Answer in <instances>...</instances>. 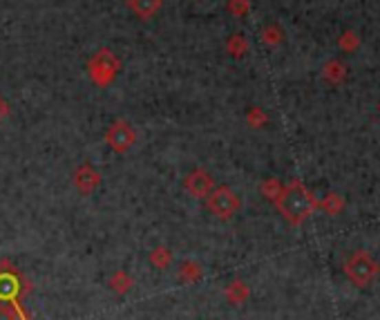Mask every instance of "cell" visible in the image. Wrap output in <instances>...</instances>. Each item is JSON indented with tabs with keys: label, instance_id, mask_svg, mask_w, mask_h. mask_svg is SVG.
<instances>
[{
	"label": "cell",
	"instance_id": "6da1fadb",
	"mask_svg": "<svg viewBox=\"0 0 380 320\" xmlns=\"http://www.w3.org/2000/svg\"><path fill=\"white\" fill-rule=\"evenodd\" d=\"M275 204L279 213L284 215V220L293 226H300L318 209V200L313 198V193L302 182H291L288 186H284Z\"/></svg>",
	"mask_w": 380,
	"mask_h": 320
},
{
	"label": "cell",
	"instance_id": "7a4b0ae2",
	"mask_svg": "<svg viewBox=\"0 0 380 320\" xmlns=\"http://www.w3.org/2000/svg\"><path fill=\"white\" fill-rule=\"evenodd\" d=\"M119 70H121V61L107 50L96 52V54L89 58V63H87L89 78H92L98 87L110 85L116 78V74H119Z\"/></svg>",
	"mask_w": 380,
	"mask_h": 320
},
{
	"label": "cell",
	"instance_id": "3957f363",
	"mask_svg": "<svg viewBox=\"0 0 380 320\" xmlns=\"http://www.w3.org/2000/svg\"><path fill=\"white\" fill-rule=\"evenodd\" d=\"M345 271H347V275H349V280L354 282L356 287H367V284L372 282V280L376 278V275H378L380 266H378V262H376L369 253L358 251V253H354V255H351L349 260H347Z\"/></svg>",
	"mask_w": 380,
	"mask_h": 320
},
{
	"label": "cell",
	"instance_id": "277c9868",
	"mask_svg": "<svg viewBox=\"0 0 380 320\" xmlns=\"http://www.w3.org/2000/svg\"><path fill=\"white\" fill-rule=\"evenodd\" d=\"M206 206L220 220H231L235 213L240 211V198L237 193H233L229 186H217L206 198Z\"/></svg>",
	"mask_w": 380,
	"mask_h": 320
},
{
	"label": "cell",
	"instance_id": "5b68a950",
	"mask_svg": "<svg viewBox=\"0 0 380 320\" xmlns=\"http://www.w3.org/2000/svg\"><path fill=\"white\" fill-rule=\"evenodd\" d=\"M105 144L110 146L114 153H128V150L137 144V130L132 128L130 121L125 119H116L105 132Z\"/></svg>",
	"mask_w": 380,
	"mask_h": 320
},
{
	"label": "cell",
	"instance_id": "8992f818",
	"mask_svg": "<svg viewBox=\"0 0 380 320\" xmlns=\"http://www.w3.org/2000/svg\"><path fill=\"white\" fill-rule=\"evenodd\" d=\"M184 186H186V191L193 195V198L206 200L208 193L215 189V182H213V175L208 171H204V168H195L193 173L186 175Z\"/></svg>",
	"mask_w": 380,
	"mask_h": 320
},
{
	"label": "cell",
	"instance_id": "52a82bcc",
	"mask_svg": "<svg viewBox=\"0 0 380 320\" xmlns=\"http://www.w3.org/2000/svg\"><path fill=\"white\" fill-rule=\"evenodd\" d=\"M98 184H101V175H98L96 168H92L89 164H81L76 168V173H74V186L83 195L92 193Z\"/></svg>",
	"mask_w": 380,
	"mask_h": 320
},
{
	"label": "cell",
	"instance_id": "ba28073f",
	"mask_svg": "<svg viewBox=\"0 0 380 320\" xmlns=\"http://www.w3.org/2000/svg\"><path fill=\"white\" fill-rule=\"evenodd\" d=\"M161 5H164V0H128V7L141 21H150L152 16H157Z\"/></svg>",
	"mask_w": 380,
	"mask_h": 320
},
{
	"label": "cell",
	"instance_id": "9c48e42d",
	"mask_svg": "<svg viewBox=\"0 0 380 320\" xmlns=\"http://www.w3.org/2000/svg\"><path fill=\"white\" fill-rule=\"evenodd\" d=\"M322 76L327 78L329 83L338 85L347 78V67H345L342 61H329V63L322 67Z\"/></svg>",
	"mask_w": 380,
	"mask_h": 320
},
{
	"label": "cell",
	"instance_id": "30bf717a",
	"mask_svg": "<svg viewBox=\"0 0 380 320\" xmlns=\"http://www.w3.org/2000/svg\"><path fill=\"white\" fill-rule=\"evenodd\" d=\"M226 50H229L231 56L242 58L249 52V41L244 39V34H233V36L226 41Z\"/></svg>",
	"mask_w": 380,
	"mask_h": 320
},
{
	"label": "cell",
	"instance_id": "8fae6325",
	"mask_svg": "<svg viewBox=\"0 0 380 320\" xmlns=\"http://www.w3.org/2000/svg\"><path fill=\"white\" fill-rule=\"evenodd\" d=\"M342 206H345V204H342V198L340 195H333V193L318 202V209H324L329 215H338V213L342 211Z\"/></svg>",
	"mask_w": 380,
	"mask_h": 320
},
{
	"label": "cell",
	"instance_id": "7c38bea8",
	"mask_svg": "<svg viewBox=\"0 0 380 320\" xmlns=\"http://www.w3.org/2000/svg\"><path fill=\"white\" fill-rule=\"evenodd\" d=\"M262 41H264L266 45H277V43H282V30H279L277 25L264 28L262 30Z\"/></svg>",
	"mask_w": 380,
	"mask_h": 320
},
{
	"label": "cell",
	"instance_id": "4fadbf2b",
	"mask_svg": "<svg viewBox=\"0 0 380 320\" xmlns=\"http://www.w3.org/2000/svg\"><path fill=\"white\" fill-rule=\"evenodd\" d=\"M282 189H284V186L279 184L277 180H266L264 184H262V193L266 195V200H273V202L279 198V193H282Z\"/></svg>",
	"mask_w": 380,
	"mask_h": 320
},
{
	"label": "cell",
	"instance_id": "5bb4252c",
	"mask_svg": "<svg viewBox=\"0 0 380 320\" xmlns=\"http://www.w3.org/2000/svg\"><path fill=\"white\" fill-rule=\"evenodd\" d=\"M229 12L233 16H246L251 12L249 0H229Z\"/></svg>",
	"mask_w": 380,
	"mask_h": 320
},
{
	"label": "cell",
	"instance_id": "9a60e30c",
	"mask_svg": "<svg viewBox=\"0 0 380 320\" xmlns=\"http://www.w3.org/2000/svg\"><path fill=\"white\" fill-rule=\"evenodd\" d=\"M360 45V39L356 36L354 32H347V34H342V39H340V47L345 50V52H351V50H356Z\"/></svg>",
	"mask_w": 380,
	"mask_h": 320
},
{
	"label": "cell",
	"instance_id": "2e32d148",
	"mask_svg": "<svg viewBox=\"0 0 380 320\" xmlns=\"http://www.w3.org/2000/svg\"><path fill=\"white\" fill-rule=\"evenodd\" d=\"M246 121L251 123V128H262V126H264V123H266V114L262 112L260 108H253V110L249 112Z\"/></svg>",
	"mask_w": 380,
	"mask_h": 320
},
{
	"label": "cell",
	"instance_id": "e0dca14e",
	"mask_svg": "<svg viewBox=\"0 0 380 320\" xmlns=\"http://www.w3.org/2000/svg\"><path fill=\"white\" fill-rule=\"evenodd\" d=\"M7 114H9V103L3 99V94H0V123L7 119Z\"/></svg>",
	"mask_w": 380,
	"mask_h": 320
}]
</instances>
